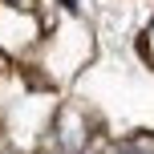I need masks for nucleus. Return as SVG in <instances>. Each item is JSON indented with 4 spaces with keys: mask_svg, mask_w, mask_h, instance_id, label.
<instances>
[{
    "mask_svg": "<svg viewBox=\"0 0 154 154\" xmlns=\"http://www.w3.org/2000/svg\"><path fill=\"white\" fill-rule=\"evenodd\" d=\"M118 154H154V138L150 134H138V138H130Z\"/></svg>",
    "mask_w": 154,
    "mask_h": 154,
    "instance_id": "nucleus-1",
    "label": "nucleus"
},
{
    "mask_svg": "<svg viewBox=\"0 0 154 154\" xmlns=\"http://www.w3.org/2000/svg\"><path fill=\"white\" fill-rule=\"evenodd\" d=\"M150 41H154V29H150Z\"/></svg>",
    "mask_w": 154,
    "mask_h": 154,
    "instance_id": "nucleus-2",
    "label": "nucleus"
}]
</instances>
